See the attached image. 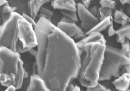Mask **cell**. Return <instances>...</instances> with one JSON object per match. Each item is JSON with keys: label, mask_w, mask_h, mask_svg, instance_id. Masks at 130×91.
Masks as SVG:
<instances>
[{"label": "cell", "mask_w": 130, "mask_h": 91, "mask_svg": "<svg viewBox=\"0 0 130 91\" xmlns=\"http://www.w3.org/2000/svg\"><path fill=\"white\" fill-rule=\"evenodd\" d=\"M22 17L16 12H13L7 22L0 27V47H4L16 52L18 43L16 24Z\"/></svg>", "instance_id": "277c9868"}, {"label": "cell", "mask_w": 130, "mask_h": 91, "mask_svg": "<svg viewBox=\"0 0 130 91\" xmlns=\"http://www.w3.org/2000/svg\"><path fill=\"white\" fill-rule=\"evenodd\" d=\"M37 38V74L50 91H67L78 76L81 55L74 40L43 17L34 28Z\"/></svg>", "instance_id": "6da1fadb"}, {"label": "cell", "mask_w": 130, "mask_h": 91, "mask_svg": "<svg viewBox=\"0 0 130 91\" xmlns=\"http://www.w3.org/2000/svg\"><path fill=\"white\" fill-rule=\"evenodd\" d=\"M29 53H30V54H31V55H32L35 56V57L36 55H37V50H34V49H33V48L31 49V50H30L29 51Z\"/></svg>", "instance_id": "f1b7e54d"}, {"label": "cell", "mask_w": 130, "mask_h": 91, "mask_svg": "<svg viewBox=\"0 0 130 91\" xmlns=\"http://www.w3.org/2000/svg\"><path fill=\"white\" fill-rule=\"evenodd\" d=\"M15 83V75L14 73H0V83L2 86L9 87L13 86Z\"/></svg>", "instance_id": "2e32d148"}, {"label": "cell", "mask_w": 130, "mask_h": 91, "mask_svg": "<svg viewBox=\"0 0 130 91\" xmlns=\"http://www.w3.org/2000/svg\"><path fill=\"white\" fill-rule=\"evenodd\" d=\"M116 35H117V42L123 44L126 41V38L129 39L130 34V26L129 25H125L116 31Z\"/></svg>", "instance_id": "9a60e30c"}, {"label": "cell", "mask_w": 130, "mask_h": 91, "mask_svg": "<svg viewBox=\"0 0 130 91\" xmlns=\"http://www.w3.org/2000/svg\"><path fill=\"white\" fill-rule=\"evenodd\" d=\"M116 33V31L113 28V24H111L109 27V30H108V36L109 37H112V36L115 35Z\"/></svg>", "instance_id": "484cf974"}, {"label": "cell", "mask_w": 130, "mask_h": 91, "mask_svg": "<svg viewBox=\"0 0 130 91\" xmlns=\"http://www.w3.org/2000/svg\"><path fill=\"white\" fill-rule=\"evenodd\" d=\"M129 64V57L121 50L106 45L98 81L109 80L112 77H117L120 68Z\"/></svg>", "instance_id": "3957f363"}, {"label": "cell", "mask_w": 130, "mask_h": 91, "mask_svg": "<svg viewBox=\"0 0 130 91\" xmlns=\"http://www.w3.org/2000/svg\"><path fill=\"white\" fill-rule=\"evenodd\" d=\"M92 42H104L106 43V40L104 37L100 33H94L89 34L87 37H85L81 40L75 43L79 50H81L83 52V47L84 46L89 43Z\"/></svg>", "instance_id": "9c48e42d"}, {"label": "cell", "mask_w": 130, "mask_h": 91, "mask_svg": "<svg viewBox=\"0 0 130 91\" xmlns=\"http://www.w3.org/2000/svg\"><path fill=\"white\" fill-rule=\"evenodd\" d=\"M76 12L78 13L79 19L81 21V29L89 31L99 22V19L92 13L89 9L85 7L81 3H78L76 6Z\"/></svg>", "instance_id": "52a82bcc"}, {"label": "cell", "mask_w": 130, "mask_h": 91, "mask_svg": "<svg viewBox=\"0 0 130 91\" xmlns=\"http://www.w3.org/2000/svg\"><path fill=\"white\" fill-rule=\"evenodd\" d=\"M127 91H129V89H128V90H127Z\"/></svg>", "instance_id": "e575fe53"}, {"label": "cell", "mask_w": 130, "mask_h": 91, "mask_svg": "<svg viewBox=\"0 0 130 91\" xmlns=\"http://www.w3.org/2000/svg\"><path fill=\"white\" fill-rule=\"evenodd\" d=\"M48 2L49 1H29L27 5L30 17L35 20L42 7Z\"/></svg>", "instance_id": "5bb4252c"}, {"label": "cell", "mask_w": 130, "mask_h": 91, "mask_svg": "<svg viewBox=\"0 0 130 91\" xmlns=\"http://www.w3.org/2000/svg\"><path fill=\"white\" fill-rule=\"evenodd\" d=\"M105 91H111V90L110 89H109V88H106Z\"/></svg>", "instance_id": "836d02e7"}, {"label": "cell", "mask_w": 130, "mask_h": 91, "mask_svg": "<svg viewBox=\"0 0 130 91\" xmlns=\"http://www.w3.org/2000/svg\"><path fill=\"white\" fill-rule=\"evenodd\" d=\"M105 89H106V88L104 87L103 85L100 83H98L95 87L88 88L87 91H105Z\"/></svg>", "instance_id": "cb8c5ba5"}, {"label": "cell", "mask_w": 130, "mask_h": 91, "mask_svg": "<svg viewBox=\"0 0 130 91\" xmlns=\"http://www.w3.org/2000/svg\"><path fill=\"white\" fill-rule=\"evenodd\" d=\"M106 43L92 42L84 46V59L81 63L78 80L86 88L95 87L98 83L100 71L104 60Z\"/></svg>", "instance_id": "7a4b0ae2"}, {"label": "cell", "mask_w": 130, "mask_h": 91, "mask_svg": "<svg viewBox=\"0 0 130 91\" xmlns=\"http://www.w3.org/2000/svg\"><path fill=\"white\" fill-rule=\"evenodd\" d=\"M7 3H8L7 1H5V0H1V1H0V7H2L3 5H4L5 4H6Z\"/></svg>", "instance_id": "1f68e13d"}, {"label": "cell", "mask_w": 130, "mask_h": 91, "mask_svg": "<svg viewBox=\"0 0 130 91\" xmlns=\"http://www.w3.org/2000/svg\"><path fill=\"white\" fill-rule=\"evenodd\" d=\"M39 12H40V17H43V18L47 19V20L51 21V18L53 16V12L51 10L46 9L44 7H42Z\"/></svg>", "instance_id": "7402d4cb"}, {"label": "cell", "mask_w": 130, "mask_h": 91, "mask_svg": "<svg viewBox=\"0 0 130 91\" xmlns=\"http://www.w3.org/2000/svg\"><path fill=\"white\" fill-rule=\"evenodd\" d=\"M37 65H36V63H35L34 65H33V73H32V75H37ZM38 75V74H37Z\"/></svg>", "instance_id": "83f0119b"}, {"label": "cell", "mask_w": 130, "mask_h": 91, "mask_svg": "<svg viewBox=\"0 0 130 91\" xmlns=\"http://www.w3.org/2000/svg\"><path fill=\"white\" fill-rule=\"evenodd\" d=\"M52 6L53 9L61 10H68L76 12L77 4L73 0H54L52 1Z\"/></svg>", "instance_id": "8fae6325"}, {"label": "cell", "mask_w": 130, "mask_h": 91, "mask_svg": "<svg viewBox=\"0 0 130 91\" xmlns=\"http://www.w3.org/2000/svg\"><path fill=\"white\" fill-rule=\"evenodd\" d=\"M14 10L15 8L10 7L9 3H7L6 4H5L2 7H0V14L2 15L3 23H5L9 20L12 12H15Z\"/></svg>", "instance_id": "ac0fdd59"}, {"label": "cell", "mask_w": 130, "mask_h": 91, "mask_svg": "<svg viewBox=\"0 0 130 91\" xmlns=\"http://www.w3.org/2000/svg\"><path fill=\"white\" fill-rule=\"evenodd\" d=\"M100 5L101 7L112 10L116 7V2L112 0H101L100 1Z\"/></svg>", "instance_id": "ffe728a7"}, {"label": "cell", "mask_w": 130, "mask_h": 91, "mask_svg": "<svg viewBox=\"0 0 130 91\" xmlns=\"http://www.w3.org/2000/svg\"><path fill=\"white\" fill-rule=\"evenodd\" d=\"M24 66L20 54L4 47H0V73L16 75L21 66Z\"/></svg>", "instance_id": "5b68a950"}, {"label": "cell", "mask_w": 130, "mask_h": 91, "mask_svg": "<svg viewBox=\"0 0 130 91\" xmlns=\"http://www.w3.org/2000/svg\"><path fill=\"white\" fill-rule=\"evenodd\" d=\"M16 27L18 40H20L22 47L28 50L36 47L37 45V35L32 25L22 16L17 21Z\"/></svg>", "instance_id": "8992f818"}, {"label": "cell", "mask_w": 130, "mask_h": 91, "mask_svg": "<svg viewBox=\"0 0 130 91\" xmlns=\"http://www.w3.org/2000/svg\"><path fill=\"white\" fill-rule=\"evenodd\" d=\"M26 91H50L39 75H32Z\"/></svg>", "instance_id": "30bf717a"}, {"label": "cell", "mask_w": 130, "mask_h": 91, "mask_svg": "<svg viewBox=\"0 0 130 91\" xmlns=\"http://www.w3.org/2000/svg\"><path fill=\"white\" fill-rule=\"evenodd\" d=\"M16 88H14V86H10V87H9L7 88V89L5 91H16Z\"/></svg>", "instance_id": "f546056e"}, {"label": "cell", "mask_w": 130, "mask_h": 91, "mask_svg": "<svg viewBox=\"0 0 130 91\" xmlns=\"http://www.w3.org/2000/svg\"><path fill=\"white\" fill-rule=\"evenodd\" d=\"M112 24V16H108L106 18L99 22L95 26L92 28L90 31L86 32L85 35H88L89 34L94 33H100L105 30L107 27L109 26Z\"/></svg>", "instance_id": "4fadbf2b"}, {"label": "cell", "mask_w": 130, "mask_h": 91, "mask_svg": "<svg viewBox=\"0 0 130 91\" xmlns=\"http://www.w3.org/2000/svg\"><path fill=\"white\" fill-rule=\"evenodd\" d=\"M121 50L127 56V57H129V44L128 41H127V42L125 41L123 44H122Z\"/></svg>", "instance_id": "603a6c76"}, {"label": "cell", "mask_w": 130, "mask_h": 91, "mask_svg": "<svg viewBox=\"0 0 130 91\" xmlns=\"http://www.w3.org/2000/svg\"><path fill=\"white\" fill-rule=\"evenodd\" d=\"M82 4L83 5V6L85 7V8H87V9H89V6H90V0H84V1H82Z\"/></svg>", "instance_id": "4316f807"}, {"label": "cell", "mask_w": 130, "mask_h": 91, "mask_svg": "<svg viewBox=\"0 0 130 91\" xmlns=\"http://www.w3.org/2000/svg\"><path fill=\"white\" fill-rule=\"evenodd\" d=\"M129 73L125 72L112 81V84L118 90L127 91L129 86Z\"/></svg>", "instance_id": "7c38bea8"}, {"label": "cell", "mask_w": 130, "mask_h": 91, "mask_svg": "<svg viewBox=\"0 0 130 91\" xmlns=\"http://www.w3.org/2000/svg\"><path fill=\"white\" fill-rule=\"evenodd\" d=\"M57 27L61 31H62L64 35L72 38H84L85 35L83 33V31L75 24L72 23H64L59 22Z\"/></svg>", "instance_id": "ba28073f"}, {"label": "cell", "mask_w": 130, "mask_h": 91, "mask_svg": "<svg viewBox=\"0 0 130 91\" xmlns=\"http://www.w3.org/2000/svg\"><path fill=\"white\" fill-rule=\"evenodd\" d=\"M120 3H121L122 5L129 4L130 1H129V0H125V1H124V0H121V1H120Z\"/></svg>", "instance_id": "4dcf8cb0"}, {"label": "cell", "mask_w": 130, "mask_h": 91, "mask_svg": "<svg viewBox=\"0 0 130 91\" xmlns=\"http://www.w3.org/2000/svg\"><path fill=\"white\" fill-rule=\"evenodd\" d=\"M113 20L117 24H120L122 25H126V24L129 21V18L122 10H117L113 14L112 21Z\"/></svg>", "instance_id": "e0dca14e"}, {"label": "cell", "mask_w": 130, "mask_h": 91, "mask_svg": "<svg viewBox=\"0 0 130 91\" xmlns=\"http://www.w3.org/2000/svg\"><path fill=\"white\" fill-rule=\"evenodd\" d=\"M61 13L67 18H69L71 20L76 22L78 21V17L77 15V12H73V11H68V10H61Z\"/></svg>", "instance_id": "44dd1931"}, {"label": "cell", "mask_w": 130, "mask_h": 91, "mask_svg": "<svg viewBox=\"0 0 130 91\" xmlns=\"http://www.w3.org/2000/svg\"><path fill=\"white\" fill-rule=\"evenodd\" d=\"M72 91H81V90H80V88L78 86H75V87H74V88H73Z\"/></svg>", "instance_id": "d6a6232c"}, {"label": "cell", "mask_w": 130, "mask_h": 91, "mask_svg": "<svg viewBox=\"0 0 130 91\" xmlns=\"http://www.w3.org/2000/svg\"><path fill=\"white\" fill-rule=\"evenodd\" d=\"M22 16L23 18H24L25 20L27 21V22H28L29 23V24L32 25V27L35 28V25H36V24H37V22H35V20H33L32 18H31L29 16L25 14H23Z\"/></svg>", "instance_id": "d4e9b609"}, {"label": "cell", "mask_w": 130, "mask_h": 91, "mask_svg": "<svg viewBox=\"0 0 130 91\" xmlns=\"http://www.w3.org/2000/svg\"><path fill=\"white\" fill-rule=\"evenodd\" d=\"M97 12L98 14H99L101 20L104 19V18H106V17H108V16H112V11L111 9L100 7L98 9Z\"/></svg>", "instance_id": "d6986e66"}]
</instances>
